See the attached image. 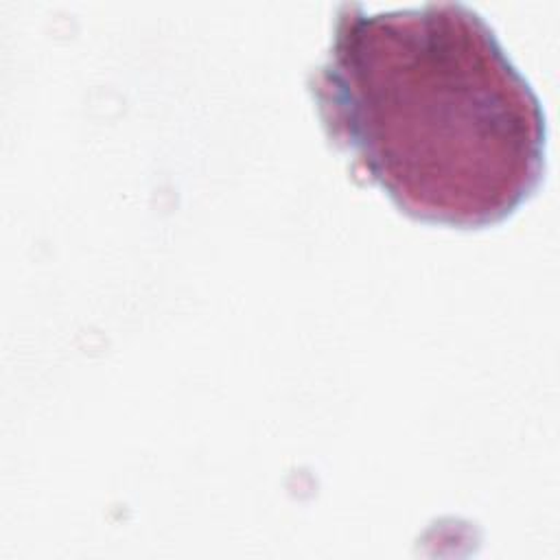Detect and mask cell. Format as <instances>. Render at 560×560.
Returning a JSON list of instances; mask_svg holds the SVG:
<instances>
[{
    "mask_svg": "<svg viewBox=\"0 0 560 560\" xmlns=\"http://www.w3.org/2000/svg\"><path fill=\"white\" fill-rule=\"evenodd\" d=\"M308 88L328 138L418 221L479 230L542 182L540 101L466 4H343Z\"/></svg>",
    "mask_w": 560,
    "mask_h": 560,
    "instance_id": "cell-1",
    "label": "cell"
}]
</instances>
